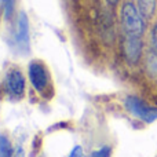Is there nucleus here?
I'll return each mask as SVG.
<instances>
[{"label":"nucleus","mask_w":157,"mask_h":157,"mask_svg":"<svg viewBox=\"0 0 157 157\" xmlns=\"http://www.w3.org/2000/svg\"><path fill=\"white\" fill-rule=\"evenodd\" d=\"M0 8L3 10L4 18L10 19L15 10V0H0Z\"/></svg>","instance_id":"1a4fd4ad"},{"label":"nucleus","mask_w":157,"mask_h":157,"mask_svg":"<svg viewBox=\"0 0 157 157\" xmlns=\"http://www.w3.org/2000/svg\"><path fill=\"white\" fill-rule=\"evenodd\" d=\"M124 108L131 116L136 117L138 120L150 124L157 120V108L146 103L144 99L135 95H128L124 99Z\"/></svg>","instance_id":"7ed1b4c3"},{"label":"nucleus","mask_w":157,"mask_h":157,"mask_svg":"<svg viewBox=\"0 0 157 157\" xmlns=\"http://www.w3.org/2000/svg\"><path fill=\"white\" fill-rule=\"evenodd\" d=\"M120 22H121L123 35L144 36L146 30V19L139 13L134 2H124L120 10Z\"/></svg>","instance_id":"f257e3e1"},{"label":"nucleus","mask_w":157,"mask_h":157,"mask_svg":"<svg viewBox=\"0 0 157 157\" xmlns=\"http://www.w3.org/2000/svg\"><path fill=\"white\" fill-rule=\"evenodd\" d=\"M11 47L18 54L26 55L30 51V36H29V21L25 13H19L11 29Z\"/></svg>","instance_id":"f03ea898"},{"label":"nucleus","mask_w":157,"mask_h":157,"mask_svg":"<svg viewBox=\"0 0 157 157\" xmlns=\"http://www.w3.org/2000/svg\"><path fill=\"white\" fill-rule=\"evenodd\" d=\"M135 4L146 22L153 19L157 14V0H136Z\"/></svg>","instance_id":"6e6552de"},{"label":"nucleus","mask_w":157,"mask_h":157,"mask_svg":"<svg viewBox=\"0 0 157 157\" xmlns=\"http://www.w3.org/2000/svg\"><path fill=\"white\" fill-rule=\"evenodd\" d=\"M144 39L142 36L123 35L121 52L128 65H138L144 57Z\"/></svg>","instance_id":"20e7f679"},{"label":"nucleus","mask_w":157,"mask_h":157,"mask_svg":"<svg viewBox=\"0 0 157 157\" xmlns=\"http://www.w3.org/2000/svg\"><path fill=\"white\" fill-rule=\"evenodd\" d=\"M68 157H86V155H84L83 147L81 146H75L73 149H72V152L69 153Z\"/></svg>","instance_id":"ddd939ff"},{"label":"nucleus","mask_w":157,"mask_h":157,"mask_svg":"<svg viewBox=\"0 0 157 157\" xmlns=\"http://www.w3.org/2000/svg\"><path fill=\"white\" fill-rule=\"evenodd\" d=\"M25 86H26V81H25V76L21 71L13 69L8 72L7 77H6V87L13 97L21 98L25 92Z\"/></svg>","instance_id":"423d86ee"},{"label":"nucleus","mask_w":157,"mask_h":157,"mask_svg":"<svg viewBox=\"0 0 157 157\" xmlns=\"http://www.w3.org/2000/svg\"><path fill=\"white\" fill-rule=\"evenodd\" d=\"M110 153H112L110 146H102L101 149L92 152L90 157H110Z\"/></svg>","instance_id":"f8f14e48"},{"label":"nucleus","mask_w":157,"mask_h":157,"mask_svg":"<svg viewBox=\"0 0 157 157\" xmlns=\"http://www.w3.org/2000/svg\"><path fill=\"white\" fill-rule=\"evenodd\" d=\"M105 2L108 3V6H110V7H116L120 3V0H105Z\"/></svg>","instance_id":"4468645a"},{"label":"nucleus","mask_w":157,"mask_h":157,"mask_svg":"<svg viewBox=\"0 0 157 157\" xmlns=\"http://www.w3.org/2000/svg\"><path fill=\"white\" fill-rule=\"evenodd\" d=\"M149 51L157 54V22L152 26L149 35Z\"/></svg>","instance_id":"9b49d317"},{"label":"nucleus","mask_w":157,"mask_h":157,"mask_svg":"<svg viewBox=\"0 0 157 157\" xmlns=\"http://www.w3.org/2000/svg\"><path fill=\"white\" fill-rule=\"evenodd\" d=\"M13 149H11L10 139L4 135H0V157H11Z\"/></svg>","instance_id":"9d476101"},{"label":"nucleus","mask_w":157,"mask_h":157,"mask_svg":"<svg viewBox=\"0 0 157 157\" xmlns=\"http://www.w3.org/2000/svg\"><path fill=\"white\" fill-rule=\"evenodd\" d=\"M28 73H29V78L32 86L39 94H43L47 91L50 87V75L46 66L41 62H30L29 68H28Z\"/></svg>","instance_id":"39448f33"},{"label":"nucleus","mask_w":157,"mask_h":157,"mask_svg":"<svg viewBox=\"0 0 157 157\" xmlns=\"http://www.w3.org/2000/svg\"><path fill=\"white\" fill-rule=\"evenodd\" d=\"M99 29L102 33V37L106 41L112 43L116 37V30H114L113 17L109 11H102L99 15Z\"/></svg>","instance_id":"0eeeda50"}]
</instances>
